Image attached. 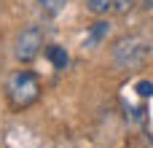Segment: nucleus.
I'll list each match as a JSON object with an SVG mask.
<instances>
[{"label":"nucleus","instance_id":"f257e3e1","mask_svg":"<svg viewBox=\"0 0 153 148\" xmlns=\"http://www.w3.org/2000/svg\"><path fill=\"white\" fill-rule=\"evenodd\" d=\"M113 62L124 70H134L140 65H145V59L151 57V43H145L143 38L137 35H126L121 40L113 43V51H110Z\"/></svg>","mask_w":153,"mask_h":148},{"label":"nucleus","instance_id":"f03ea898","mask_svg":"<svg viewBox=\"0 0 153 148\" xmlns=\"http://www.w3.org/2000/svg\"><path fill=\"white\" fill-rule=\"evenodd\" d=\"M5 94H8V100H11L13 108H27V105H32V102L40 97V84H38V78H35V73H30V70H16V73L8 78Z\"/></svg>","mask_w":153,"mask_h":148},{"label":"nucleus","instance_id":"7ed1b4c3","mask_svg":"<svg viewBox=\"0 0 153 148\" xmlns=\"http://www.w3.org/2000/svg\"><path fill=\"white\" fill-rule=\"evenodd\" d=\"M43 49V32L40 27H24L16 38V46H13V54L19 62H32Z\"/></svg>","mask_w":153,"mask_h":148},{"label":"nucleus","instance_id":"20e7f679","mask_svg":"<svg viewBox=\"0 0 153 148\" xmlns=\"http://www.w3.org/2000/svg\"><path fill=\"white\" fill-rule=\"evenodd\" d=\"M110 22H105V19H100V22H94L91 27H89V35H86V40H83V49H97L108 35H110Z\"/></svg>","mask_w":153,"mask_h":148},{"label":"nucleus","instance_id":"39448f33","mask_svg":"<svg viewBox=\"0 0 153 148\" xmlns=\"http://www.w3.org/2000/svg\"><path fill=\"white\" fill-rule=\"evenodd\" d=\"M46 57H48V62H51L56 70H65L67 62H70V57H67V51H65L62 46H48V49H46Z\"/></svg>","mask_w":153,"mask_h":148},{"label":"nucleus","instance_id":"423d86ee","mask_svg":"<svg viewBox=\"0 0 153 148\" xmlns=\"http://www.w3.org/2000/svg\"><path fill=\"white\" fill-rule=\"evenodd\" d=\"M86 8H89L94 16H102V13L113 11V0H86Z\"/></svg>","mask_w":153,"mask_h":148},{"label":"nucleus","instance_id":"0eeeda50","mask_svg":"<svg viewBox=\"0 0 153 148\" xmlns=\"http://www.w3.org/2000/svg\"><path fill=\"white\" fill-rule=\"evenodd\" d=\"M35 3H38L46 13H59V11L67 5V0H35Z\"/></svg>","mask_w":153,"mask_h":148},{"label":"nucleus","instance_id":"6e6552de","mask_svg":"<svg viewBox=\"0 0 153 148\" xmlns=\"http://www.w3.org/2000/svg\"><path fill=\"white\" fill-rule=\"evenodd\" d=\"M134 3H137V0H113V11H116V13H129V11L134 8Z\"/></svg>","mask_w":153,"mask_h":148},{"label":"nucleus","instance_id":"1a4fd4ad","mask_svg":"<svg viewBox=\"0 0 153 148\" xmlns=\"http://www.w3.org/2000/svg\"><path fill=\"white\" fill-rule=\"evenodd\" d=\"M134 92H137L140 97H153V81H137Z\"/></svg>","mask_w":153,"mask_h":148},{"label":"nucleus","instance_id":"9d476101","mask_svg":"<svg viewBox=\"0 0 153 148\" xmlns=\"http://www.w3.org/2000/svg\"><path fill=\"white\" fill-rule=\"evenodd\" d=\"M143 8H145V11H153V0H145V3H143Z\"/></svg>","mask_w":153,"mask_h":148}]
</instances>
